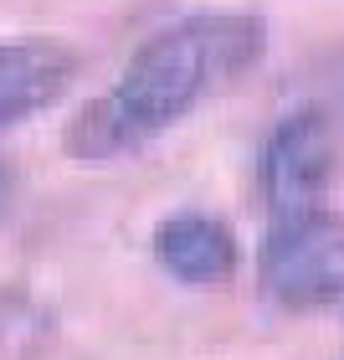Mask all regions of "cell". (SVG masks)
Returning <instances> with one entry per match:
<instances>
[{"instance_id": "4", "label": "cell", "mask_w": 344, "mask_h": 360, "mask_svg": "<svg viewBox=\"0 0 344 360\" xmlns=\"http://www.w3.org/2000/svg\"><path fill=\"white\" fill-rule=\"evenodd\" d=\"M77 68L83 57L62 37H6L0 41V134L52 108L72 88Z\"/></svg>"}, {"instance_id": "7", "label": "cell", "mask_w": 344, "mask_h": 360, "mask_svg": "<svg viewBox=\"0 0 344 360\" xmlns=\"http://www.w3.org/2000/svg\"><path fill=\"white\" fill-rule=\"evenodd\" d=\"M11 201H15V170H11V165H0V217L11 211Z\"/></svg>"}, {"instance_id": "6", "label": "cell", "mask_w": 344, "mask_h": 360, "mask_svg": "<svg viewBox=\"0 0 344 360\" xmlns=\"http://www.w3.org/2000/svg\"><path fill=\"white\" fill-rule=\"evenodd\" d=\"M57 345V314L31 288H0V360H46Z\"/></svg>"}, {"instance_id": "3", "label": "cell", "mask_w": 344, "mask_h": 360, "mask_svg": "<svg viewBox=\"0 0 344 360\" xmlns=\"http://www.w3.org/2000/svg\"><path fill=\"white\" fill-rule=\"evenodd\" d=\"M334 186V124L324 108H293L272 124L262 144V206L267 226L303 221L314 211H329Z\"/></svg>"}, {"instance_id": "1", "label": "cell", "mask_w": 344, "mask_h": 360, "mask_svg": "<svg viewBox=\"0 0 344 360\" xmlns=\"http://www.w3.org/2000/svg\"><path fill=\"white\" fill-rule=\"evenodd\" d=\"M267 52V26L252 11H195L159 26L113 83L72 113L62 150L83 165L124 160L221 98Z\"/></svg>"}, {"instance_id": "5", "label": "cell", "mask_w": 344, "mask_h": 360, "mask_svg": "<svg viewBox=\"0 0 344 360\" xmlns=\"http://www.w3.org/2000/svg\"><path fill=\"white\" fill-rule=\"evenodd\" d=\"M154 263L190 288H221L242 268V242L206 211H180L154 226Z\"/></svg>"}, {"instance_id": "2", "label": "cell", "mask_w": 344, "mask_h": 360, "mask_svg": "<svg viewBox=\"0 0 344 360\" xmlns=\"http://www.w3.org/2000/svg\"><path fill=\"white\" fill-rule=\"evenodd\" d=\"M257 278L267 304L283 314H319L344 304V211H314L303 221L267 226Z\"/></svg>"}]
</instances>
